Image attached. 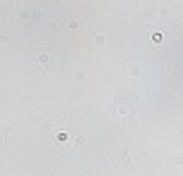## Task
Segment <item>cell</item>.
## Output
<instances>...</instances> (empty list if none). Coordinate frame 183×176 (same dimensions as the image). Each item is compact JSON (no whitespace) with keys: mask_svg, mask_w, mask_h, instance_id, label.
<instances>
[{"mask_svg":"<svg viewBox=\"0 0 183 176\" xmlns=\"http://www.w3.org/2000/svg\"><path fill=\"white\" fill-rule=\"evenodd\" d=\"M69 29H71V31H76V29H81V22H76V19H71V22H69Z\"/></svg>","mask_w":183,"mask_h":176,"instance_id":"6da1fadb","label":"cell"}]
</instances>
